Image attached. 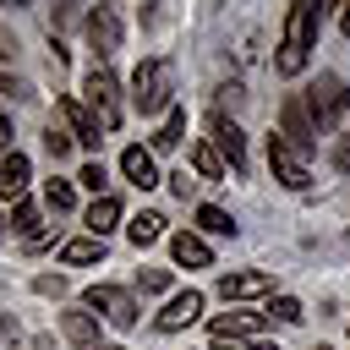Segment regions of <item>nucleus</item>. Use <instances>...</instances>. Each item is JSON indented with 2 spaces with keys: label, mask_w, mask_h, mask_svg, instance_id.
Instances as JSON below:
<instances>
[{
  "label": "nucleus",
  "mask_w": 350,
  "mask_h": 350,
  "mask_svg": "<svg viewBox=\"0 0 350 350\" xmlns=\"http://www.w3.org/2000/svg\"><path fill=\"white\" fill-rule=\"evenodd\" d=\"M317 22H323V5L317 0H290V16H284V33H279V55H273V71L279 77H301L312 49H317Z\"/></svg>",
  "instance_id": "1"
},
{
  "label": "nucleus",
  "mask_w": 350,
  "mask_h": 350,
  "mask_svg": "<svg viewBox=\"0 0 350 350\" xmlns=\"http://www.w3.org/2000/svg\"><path fill=\"white\" fill-rule=\"evenodd\" d=\"M131 109L142 115H170L175 109V82H170V60H142L131 71Z\"/></svg>",
  "instance_id": "2"
},
{
  "label": "nucleus",
  "mask_w": 350,
  "mask_h": 350,
  "mask_svg": "<svg viewBox=\"0 0 350 350\" xmlns=\"http://www.w3.org/2000/svg\"><path fill=\"white\" fill-rule=\"evenodd\" d=\"M306 109H312L317 131H339V120L350 115V82L339 71H317V82L306 88Z\"/></svg>",
  "instance_id": "3"
},
{
  "label": "nucleus",
  "mask_w": 350,
  "mask_h": 350,
  "mask_svg": "<svg viewBox=\"0 0 350 350\" xmlns=\"http://www.w3.org/2000/svg\"><path fill=\"white\" fill-rule=\"evenodd\" d=\"M82 98H88V109L98 115V126H104V131H115V126H120L126 104H120V82H115V71H109V66H93V71H88Z\"/></svg>",
  "instance_id": "4"
},
{
  "label": "nucleus",
  "mask_w": 350,
  "mask_h": 350,
  "mask_svg": "<svg viewBox=\"0 0 350 350\" xmlns=\"http://www.w3.org/2000/svg\"><path fill=\"white\" fill-rule=\"evenodd\" d=\"M279 137H284L301 159L317 148V120H312V109H306V93H290V98L279 104Z\"/></svg>",
  "instance_id": "5"
},
{
  "label": "nucleus",
  "mask_w": 350,
  "mask_h": 350,
  "mask_svg": "<svg viewBox=\"0 0 350 350\" xmlns=\"http://www.w3.org/2000/svg\"><path fill=\"white\" fill-rule=\"evenodd\" d=\"M82 306H88L93 317L115 323V328H137V301H131L120 284H88V290H82Z\"/></svg>",
  "instance_id": "6"
},
{
  "label": "nucleus",
  "mask_w": 350,
  "mask_h": 350,
  "mask_svg": "<svg viewBox=\"0 0 350 350\" xmlns=\"http://www.w3.org/2000/svg\"><path fill=\"white\" fill-rule=\"evenodd\" d=\"M268 170H273V180H279L284 191H306V186H312V170H306V159H301V153H295V148H290L279 131L268 137Z\"/></svg>",
  "instance_id": "7"
},
{
  "label": "nucleus",
  "mask_w": 350,
  "mask_h": 350,
  "mask_svg": "<svg viewBox=\"0 0 350 350\" xmlns=\"http://www.w3.org/2000/svg\"><path fill=\"white\" fill-rule=\"evenodd\" d=\"M208 142L224 153V164H230L235 175L246 170V131H241V126H235L224 109H213V115H208Z\"/></svg>",
  "instance_id": "8"
},
{
  "label": "nucleus",
  "mask_w": 350,
  "mask_h": 350,
  "mask_svg": "<svg viewBox=\"0 0 350 350\" xmlns=\"http://www.w3.org/2000/svg\"><path fill=\"white\" fill-rule=\"evenodd\" d=\"M82 27H88V44H93V55H98V66H104V60L120 49V16H115V5H93Z\"/></svg>",
  "instance_id": "9"
},
{
  "label": "nucleus",
  "mask_w": 350,
  "mask_h": 350,
  "mask_svg": "<svg viewBox=\"0 0 350 350\" xmlns=\"http://www.w3.org/2000/svg\"><path fill=\"white\" fill-rule=\"evenodd\" d=\"M197 317H202V290H180V295L164 301V312L153 317V328H159V334H180V328H191Z\"/></svg>",
  "instance_id": "10"
},
{
  "label": "nucleus",
  "mask_w": 350,
  "mask_h": 350,
  "mask_svg": "<svg viewBox=\"0 0 350 350\" xmlns=\"http://www.w3.org/2000/svg\"><path fill=\"white\" fill-rule=\"evenodd\" d=\"M219 295H224V301H257V295H279V290H273V273L241 268V273H224V279H219Z\"/></svg>",
  "instance_id": "11"
},
{
  "label": "nucleus",
  "mask_w": 350,
  "mask_h": 350,
  "mask_svg": "<svg viewBox=\"0 0 350 350\" xmlns=\"http://www.w3.org/2000/svg\"><path fill=\"white\" fill-rule=\"evenodd\" d=\"M257 328H262V312H219V317L208 323L213 345H246Z\"/></svg>",
  "instance_id": "12"
},
{
  "label": "nucleus",
  "mask_w": 350,
  "mask_h": 350,
  "mask_svg": "<svg viewBox=\"0 0 350 350\" xmlns=\"http://www.w3.org/2000/svg\"><path fill=\"white\" fill-rule=\"evenodd\" d=\"M60 115H66V126L77 131V142H82V148H98V142H104V137H98L104 126H98V115H93L82 98H60Z\"/></svg>",
  "instance_id": "13"
},
{
  "label": "nucleus",
  "mask_w": 350,
  "mask_h": 350,
  "mask_svg": "<svg viewBox=\"0 0 350 350\" xmlns=\"http://www.w3.org/2000/svg\"><path fill=\"white\" fill-rule=\"evenodd\" d=\"M120 175H126V180H131L137 191L159 186V164H153V148H137V142H131V148L120 153Z\"/></svg>",
  "instance_id": "14"
},
{
  "label": "nucleus",
  "mask_w": 350,
  "mask_h": 350,
  "mask_svg": "<svg viewBox=\"0 0 350 350\" xmlns=\"http://www.w3.org/2000/svg\"><path fill=\"white\" fill-rule=\"evenodd\" d=\"M170 257H175L180 268H208V262H213V246H208L197 230H175V235H170Z\"/></svg>",
  "instance_id": "15"
},
{
  "label": "nucleus",
  "mask_w": 350,
  "mask_h": 350,
  "mask_svg": "<svg viewBox=\"0 0 350 350\" xmlns=\"http://www.w3.org/2000/svg\"><path fill=\"white\" fill-rule=\"evenodd\" d=\"M27 180H33V164H27V153L11 148V153L0 159V197H5V202H22Z\"/></svg>",
  "instance_id": "16"
},
{
  "label": "nucleus",
  "mask_w": 350,
  "mask_h": 350,
  "mask_svg": "<svg viewBox=\"0 0 350 350\" xmlns=\"http://www.w3.org/2000/svg\"><path fill=\"white\" fill-rule=\"evenodd\" d=\"M82 224H88V235H109L115 224H120V197H93V208L82 213Z\"/></svg>",
  "instance_id": "17"
},
{
  "label": "nucleus",
  "mask_w": 350,
  "mask_h": 350,
  "mask_svg": "<svg viewBox=\"0 0 350 350\" xmlns=\"http://www.w3.org/2000/svg\"><path fill=\"white\" fill-rule=\"evenodd\" d=\"M60 334H66L71 345H82V350H98V317H93V312H66V317H60Z\"/></svg>",
  "instance_id": "18"
},
{
  "label": "nucleus",
  "mask_w": 350,
  "mask_h": 350,
  "mask_svg": "<svg viewBox=\"0 0 350 350\" xmlns=\"http://www.w3.org/2000/svg\"><path fill=\"white\" fill-rule=\"evenodd\" d=\"M71 148H82V142H77V131H71V126H66V115H55V120H49V126H44V153H49V159H55V164H60V159H66V153H71Z\"/></svg>",
  "instance_id": "19"
},
{
  "label": "nucleus",
  "mask_w": 350,
  "mask_h": 350,
  "mask_svg": "<svg viewBox=\"0 0 350 350\" xmlns=\"http://www.w3.org/2000/svg\"><path fill=\"white\" fill-rule=\"evenodd\" d=\"M191 175L197 180H219L224 175V153L213 142H191Z\"/></svg>",
  "instance_id": "20"
},
{
  "label": "nucleus",
  "mask_w": 350,
  "mask_h": 350,
  "mask_svg": "<svg viewBox=\"0 0 350 350\" xmlns=\"http://www.w3.org/2000/svg\"><path fill=\"white\" fill-rule=\"evenodd\" d=\"M98 257H104V241L98 235H77V241L60 246V262L66 268H82V262H98Z\"/></svg>",
  "instance_id": "21"
},
{
  "label": "nucleus",
  "mask_w": 350,
  "mask_h": 350,
  "mask_svg": "<svg viewBox=\"0 0 350 350\" xmlns=\"http://www.w3.org/2000/svg\"><path fill=\"white\" fill-rule=\"evenodd\" d=\"M126 235H131V246H153L159 235H164V213H153V208H142L131 224H126Z\"/></svg>",
  "instance_id": "22"
},
{
  "label": "nucleus",
  "mask_w": 350,
  "mask_h": 350,
  "mask_svg": "<svg viewBox=\"0 0 350 350\" xmlns=\"http://www.w3.org/2000/svg\"><path fill=\"white\" fill-rule=\"evenodd\" d=\"M180 137H186V109L175 104V109L164 115V126H159V137H153V148H159V153H170V148H180Z\"/></svg>",
  "instance_id": "23"
},
{
  "label": "nucleus",
  "mask_w": 350,
  "mask_h": 350,
  "mask_svg": "<svg viewBox=\"0 0 350 350\" xmlns=\"http://www.w3.org/2000/svg\"><path fill=\"white\" fill-rule=\"evenodd\" d=\"M44 202H49L55 213H71V208H77V186L60 180V175H49V180H44Z\"/></svg>",
  "instance_id": "24"
},
{
  "label": "nucleus",
  "mask_w": 350,
  "mask_h": 350,
  "mask_svg": "<svg viewBox=\"0 0 350 350\" xmlns=\"http://www.w3.org/2000/svg\"><path fill=\"white\" fill-rule=\"evenodd\" d=\"M11 230H16L22 241H44V230H38V208H33L27 197H22L16 208H11Z\"/></svg>",
  "instance_id": "25"
},
{
  "label": "nucleus",
  "mask_w": 350,
  "mask_h": 350,
  "mask_svg": "<svg viewBox=\"0 0 350 350\" xmlns=\"http://www.w3.org/2000/svg\"><path fill=\"white\" fill-rule=\"evenodd\" d=\"M197 224H202V235H235V219H230L224 208H213V202L197 208Z\"/></svg>",
  "instance_id": "26"
},
{
  "label": "nucleus",
  "mask_w": 350,
  "mask_h": 350,
  "mask_svg": "<svg viewBox=\"0 0 350 350\" xmlns=\"http://www.w3.org/2000/svg\"><path fill=\"white\" fill-rule=\"evenodd\" d=\"M262 317H273V323H301L306 312H301L295 295H268V312H262Z\"/></svg>",
  "instance_id": "27"
},
{
  "label": "nucleus",
  "mask_w": 350,
  "mask_h": 350,
  "mask_svg": "<svg viewBox=\"0 0 350 350\" xmlns=\"http://www.w3.org/2000/svg\"><path fill=\"white\" fill-rule=\"evenodd\" d=\"M77 180H82V186H88V191H93V197H109V191H104V186H109V170H104V164H98V159H88V164H82V170H77Z\"/></svg>",
  "instance_id": "28"
},
{
  "label": "nucleus",
  "mask_w": 350,
  "mask_h": 350,
  "mask_svg": "<svg viewBox=\"0 0 350 350\" xmlns=\"http://www.w3.org/2000/svg\"><path fill=\"white\" fill-rule=\"evenodd\" d=\"M328 159H334V170H339V175H350V131H339V137H334Z\"/></svg>",
  "instance_id": "29"
},
{
  "label": "nucleus",
  "mask_w": 350,
  "mask_h": 350,
  "mask_svg": "<svg viewBox=\"0 0 350 350\" xmlns=\"http://www.w3.org/2000/svg\"><path fill=\"white\" fill-rule=\"evenodd\" d=\"M170 191H175L180 202H186V197H197V175H191V170H175V175H170Z\"/></svg>",
  "instance_id": "30"
},
{
  "label": "nucleus",
  "mask_w": 350,
  "mask_h": 350,
  "mask_svg": "<svg viewBox=\"0 0 350 350\" xmlns=\"http://www.w3.org/2000/svg\"><path fill=\"white\" fill-rule=\"evenodd\" d=\"M33 290H38V295H66V279H60V273H38Z\"/></svg>",
  "instance_id": "31"
},
{
  "label": "nucleus",
  "mask_w": 350,
  "mask_h": 350,
  "mask_svg": "<svg viewBox=\"0 0 350 350\" xmlns=\"http://www.w3.org/2000/svg\"><path fill=\"white\" fill-rule=\"evenodd\" d=\"M164 284H170V268H148L142 273V290H164Z\"/></svg>",
  "instance_id": "32"
},
{
  "label": "nucleus",
  "mask_w": 350,
  "mask_h": 350,
  "mask_svg": "<svg viewBox=\"0 0 350 350\" xmlns=\"http://www.w3.org/2000/svg\"><path fill=\"white\" fill-rule=\"evenodd\" d=\"M11 55H16V38H11V27L0 22V60H11Z\"/></svg>",
  "instance_id": "33"
},
{
  "label": "nucleus",
  "mask_w": 350,
  "mask_h": 350,
  "mask_svg": "<svg viewBox=\"0 0 350 350\" xmlns=\"http://www.w3.org/2000/svg\"><path fill=\"white\" fill-rule=\"evenodd\" d=\"M22 328H16V317H0V339H16Z\"/></svg>",
  "instance_id": "34"
},
{
  "label": "nucleus",
  "mask_w": 350,
  "mask_h": 350,
  "mask_svg": "<svg viewBox=\"0 0 350 350\" xmlns=\"http://www.w3.org/2000/svg\"><path fill=\"white\" fill-rule=\"evenodd\" d=\"M230 350H279V345H268V339H246V345H230Z\"/></svg>",
  "instance_id": "35"
},
{
  "label": "nucleus",
  "mask_w": 350,
  "mask_h": 350,
  "mask_svg": "<svg viewBox=\"0 0 350 350\" xmlns=\"http://www.w3.org/2000/svg\"><path fill=\"white\" fill-rule=\"evenodd\" d=\"M0 153H11V120L0 115Z\"/></svg>",
  "instance_id": "36"
},
{
  "label": "nucleus",
  "mask_w": 350,
  "mask_h": 350,
  "mask_svg": "<svg viewBox=\"0 0 350 350\" xmlns=\"http://www.w3.org/2000/svg\"><path fill=\"white\" fill-rule=\"evenodd\" d=\"M339 33H345V38H350V0H345V5H339Z\"/></svg>",
  "instance_id": "37"
},
{
  "label": "nucleus",
  "mask_w": 350,
  "mask_h": 350,
  "mask_svg": "<svg viewBox=\"0 0 350 350\" xmlns=\"http://www.w3.org/2000/svg\"><path fill=\"white\" fill-rule=\"evenodd\" d=\"M33 350H55V345H49V339H33Z\"/></svg>",
  "instance_id": "38"
},
{
  "label": "nucleus",
  "mask_w": 350,
  "mask_h": 350,
  "mask_svg": "<svg viewBox=\"0 0 350 350\" xmlns=\"http://www.w3.org/2000/svg\"><path fill=\"white\" fill-rule=\"evenodd\" d=\"M0 5H38V0H0Z\"/></svg>",
  "instance_id": "39"
},
{
  "label": "nucleus",
  "mask_w": 350,
  "mask_h": 350,
  "mask_svg": "<svg viewBox=\"0 0 350 350\" xmlns=\"http://www.w3.org/2000/svg\"><path fill=\"white\" fill-rule=\"evenodd\" d=\"M98 350H120V345H98Z\"/></svg>",
  "instance_id": "40"
},
{
  "label": "nucleus",
  "mask_w": 350,
  "mask_h": 350,
  "mask_svg": "<svg viewBox=\"0 0 350 350\" xmlns=\"http://www.w3.org/2000/svg\"><path fill=\"white\" fill-rule=\"evenodd\" d=\"M317 350H334V345H317Z\"/></svg>",
  "instance_id": "41"
},
{
  "label": "nucleus",
  "mask_w": 350,
  "mask_h": 350,
  "mask_svg": "<svg viewBox=\"0 0 350 350\" xmlns=\"http://www.w3.org/2000/svg\"><path fill=\"white\" fill-rule=\"evenodd\" d=\"M0 230H5V219H0Z\"/></svg>",
  "instance_id": "42"
}]
</instances>
